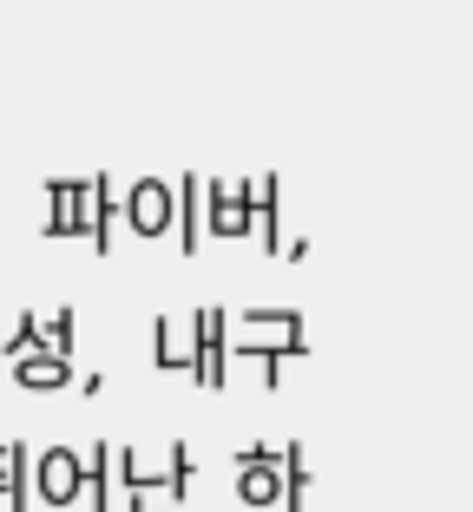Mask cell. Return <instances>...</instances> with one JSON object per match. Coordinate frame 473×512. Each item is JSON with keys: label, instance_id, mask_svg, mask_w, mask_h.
<instances>
[{"label": "cell", "instance_id": "1", "mask_svg": "<svg viewBox=\"0 0 473 512\" xmlns=\"http://www.w3.org/2000/svg\"><path fill=\"white\" fill-rule=\"evenodd\" d=\"M224 335H230V316H224V309H198V316H191V355H198L191 381H204V388H224V381H230V348H224Z\"/></svg>", "mask_w": 473, "mask_h": 512}, {"label": "cell", "instance_id": "2", "mask_svg": "<svg viewBox=\"0 0 473 512\" xmlns=\"http://www.w3.org/2000/svg\"><path fill=\"white\" fill-rule=\"evenodd\" d=\"M79 486H86V453H73V447H46L40 460H33V493H40L46 506H73Z\"/></svg>", "mask_w": 473, "mask_h": 512}, {"label": "cell", "instance_id": "3", "mask_svg": "<svg viewBox=\"0 0 473 512\" xmlns=\"http://www.w3.org/2000/svg\"><path fill=\"white\" fill-rule=\"evenodd\" d=\"M14 381L20 388H73V355L27 348V355H14Z\"/></svg>", "mask_w": 473, "mask_h": 512}, {"label": "cell", "instance_id": "4", "mask_svg": "<svg viewBox=\"0 0 473 512\" xmlns=\"http://www.w3.org/2000/svg\"><path fill=\"white\" fill-rule=\"evenodd\" d=\"M230 355H244V362H257L263 368V394H276L283 388V362H290V355H303L309 342H290V335H283V342H224Z\"/></svg>", "mask_w": 473, "mask_h": 512}, {"label": "cell", "instance_id": "5", "mask_svg": "<svg viewBox=\"0 0 473 512\" xmlns=\"http://www.w3.org/2000/svg\"><path fill=\"white\" fill-rule=\"evenodd\" d=\"M211 230L217 237H244L250 230V184H211Z\"/></svg>", "mask_w": 473, "mask_h": 512}, {"label": "cell", "instance_id": "6", "mask_svg": "<svg viewBox=\"0 0 473 512\" xmlns=\"http://www.w3.org/2000/svg\"><path fill=\"white\" fill-rule=\"evenodd\" d=\"M125 217H132L138 237H158V230L171 224V191L165 184H138V191L125 197Z\"/></svg>", "mask_w": 473, "mask_h": 512}, {"label": "cell", "instance_id": "7", "mask_svg": "<svg viewBox=\"0 0 473 512\" xmlns=\"http://www.w3.org/2000/svg\"><path fill=\"white\" fill-rule=\"evenodd\" d=\"M152 362L158 368H165V375H171V368H178V375H191V368H198V355H191V342H184V335H178V322H171V316H158L152 322Z\"/></svg>", "mask_w": 473, "mask_h": 512}, {"label": "cell", "instance_id": "8", "mask_svg": "<svg viewBox=\"0 0 473 512\" xmlns=\"http://www.w3.org/2000/svg\"><path fill=\"white\" fill-rule=\"evenodd\" d=\"M79 493H86L92 512H112V440H99V447L86 453V486H79Z\"/></svg>", "mask_w": 473, "mask_h": 512}, {"label": "cell", "instance_id": "9", "mask_svg": "<svg viewBox=\"0 0 473 512\" xmlns=\"http://www.w3.org/2000/svg\"><path fill=\"white\" fill-rule=\"evenodd\" d=\"M276 506H283V512H303L309 506V453L296 447V440L283 447V499H276Z\"/></svg>", "mask_w": 473, "mask_h": 512}, {"label": "cell", "instance_id": "10", "mask_svg": "<svg viewBox=\"0 0 473 512\" xmlns=\"http://www.w3.org/2000/svg\"><path fill=\"white\" fill-rule=\"evenodd\" d=\"M244 322V329H263V335H290V342H303V316H296V309H283V316H276V309H250V316H237Z\"/></svg>", "mask_w": 473, "mask_h": 512}, {"label": "cell", "instance_id": "11", "mask_svg": "<svg viewBox=\"0 0 473 512\" xmlns=\"http://www.w3.org/2000/svg\"><path fill=\"white\" fill-rule=\"evenodd\" d=\"M191 473H198V460H191V447H184V440H171V453H165V486L171 493H191Z\"/></svg>", "mask_w": 473, "mask_h": 512}, {"label": "cell", "instance_id": "12", "mask_svg": "<svg viewBox=\"0 0 473 512\" xmlns=\"http://www.w3.org/2000/svg\"><path fill=\"white\" fill-rule=\"evenodd\" d=\"M0 348H7V355H27V348H46V322H40V316H20L14 329L0 335Z\"/></svg>", "mask_w": 473, "mask_h": 512}, {"label": "cell", "instance_id": "13", "mask_svg": "<svg viewBox=\"0 0 473 512\" xmlns=\"http://www.w3.org/2000/svg\"><path fill=\"white\" fill-rule=\"evenodd\" d=\"M125 512H191V506L165 486H138V493H125Z\"/></svg>", "mask_w": 473, "mask_h": 512}, {"label": "cell", "instance_id": "14", "mask_svg": "<svg viewBox=\"0 0 473 512\" xmlns=\"http://www.w3.org/2000/svg\"><path fill=\"white\" fill-rule=\"evenodd\" d=\"M46 348H53V355H73V309L46 316Z\"/></svg>", "mask_w": 473, "mask_h": 512}, {"label": "cell", "instance_id": "15", "mask_svg": "<svg viewBox=\"0 0 473 512\" xmlns=\"http://www.w3.org/2000/svg\"><path fill=\"white\" fill-rule=\"evenodd\" d=\"M184 250H198V197H191V191H184Z\"/></svg>", "mask_w": 473, "mask_h": 512}, {"label": "cell", "instance_id": "16", "mask_svg": "<svg viewBox=\"0 0 473 512\" xmlns=\"http://www.w3.org/2000/svg\"><path fill=\"white\" fill-rule=\"evenodd\" d=\"M0 480H7V447H0Z\"/></svg>", "mask_w": 473, "mask_h": 512}]
</instances>
